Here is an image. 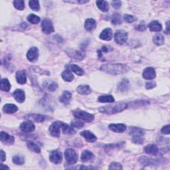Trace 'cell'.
<instances>
[{
  "label": "cell",
  "instance_id": "3957f363",
  "mask_svg": "<svg viewBox=\"0 0 170 170\" xmlns=\"http://www.w3.org/2000/svg\"><path fill=\"white\" fill-rule=\"evenodd\" d=\"M130 134L132 136V141L135 143H139L141 144L143 142L142 136L144 135V131L141 128L133 127L132 128L130 131Z\"/></svg>",
  "mask_w": 170,
  "mask_h": 170
},
{
  "label": "cell",
  "instance_id": "7c38bea8",
  "mask_svg": "<svg viewBox=\"0 0 170 170\" xmlns=\"http://www.w3.org/2000/svg\"><path fill=\"white\" fill-rule=\"evenodd\" d=\"M20 129L23 132L25 133H29V132H32L35 130V125L31 121H27V122H24L20 126Z\"/></svg>",
  "mask_w": 170,
  "mask_h": 170
},
{
  "label": "cell",
  "instance_id": "c3c4849f",
  "mask_svg": "<svg viewBox=\"0 0 170 170\" xmlns=\"http://www.w3.org/2000/svg\"><path fill=\"white\" fill-rule=\"evenodd\" d=\"M156 83L154 82H147L146 85V89H152L153 88H154L155 86H156Z\"/></svg>",
  "mask_w": 170,
  "mask_h": 170
},
{
  "label": "cell",
  "instance_id": "681fc988",
  "mask_svg": "<svg viewBox=\"0 0 170 170\" xmlns=\"http://www.w3.org/2000/svg\"><path fill=\"white\" fill-rule=\"evenodd\" d=\"M67 3H78V4H83V3H88L89 1H85V0H78V1H65Z\"/></svg>",
  "mask_w": 170,
  "mask_h": 170
},
{
  "label": "cell",
  "instance_id": "ac0fdd59",
  "mask_svg": "<svg viewBox=\"0 0 170 170\" xmlns=\"http://www.w3.org/2000/svg\"><path fill=\"white\" fill-rule=\"evenodd\" d=\"M16 80L19 84L24 85L27 82V76L24 71H18L16 73Z\"/></svg>",
  "mask_w": 170,
  "mask_h": 170
},
{
  "label": "cell",
  "instance_id": "1f68e13d",
  "mask_svg": "<svg viewBox=\"0 0 170 170\" xmlns=\"http://www.w3.org/2000/svg\"><path fill=\"white\" fill-rule=\"evenodd\" d=\"M99 102L102 103H114V99L111 95H102L99 97Z\"/></svg>",
  "mask_w": 170,
  "mask_h": 170
},
{
  "label": "cell",
  "instance_id": "f5cc1de1",
  "mask_svg": "<svg viewBox=\"0 0 170 170\" xmlns=\"http://www.w3.org/2000/svg\"><path fill=\"white\" fill-rule=\"evenodd\" d=\"M0 169H9V168H8L6 165H4L3 164H1V166H0Z\"/></svg>",
  "mask_w": 170,
  "mask_h": 170
},
{
  "label": "cell",
  "instance_id": "6da1fadb",
  "mask_svg": "<svg viewBox=\"0 0 170 170\" xmlns=\"http://www.w3.org/2000/svg\"><path fill=\"white\" fill-rule=\"evenodd\" d=\"M100 69L106 73L118 75L127 73L130 70V68L126 65L122 63H108L102 65Z\"/></svg>",
  "mask_w": 170,
  "mask_h": 170
},
{
  "label": "cell",
  "instance_id": "ba28073f",
  "mask_svg": "<svg viewBox=\"0 0 170 170\" xmlns=\"http://www.w3.org/2000/svg\"><path fill=\"white\" fill-rule=\"evenodd\" d=\"M63 123L60 122V121H56V122H55L51 124L49 128V131L52 136L59 137L60 129L63 126Z\"/></svg>",
  "mask_w": 170,
  "mask_h": 170
},
{
  "label": "cell",
  "instance_id": "836d02e7",
  "mask_svg": "<svg viewBox=\"0 0 170 170\" xmlns=\"http://www.w3.org/2000/svg\"><path fill=\"white\" fill-rule=\"evenodd\" d=\"M63 134H67V135H72L75 134V131L73 129V128L69 126L67 124L64 123L63 124Z\"/></svg>",
  "mask_w": 170,
  "mask_h": 170
},
{
  "label": "cell",
  "instance_id": "4fadbf2b",
  "mask_svg": "<svg viewBox=\"0 0 170 170\" xmlns=\"http://www.w3.org/2000/svg\"><path fill=\"white\" fill-rule=\"evenodd\" d=\"M67 53L69 55L70 57L76 60H82L85 57V54L83 52H81L76 50H69L67 51Z\"/></svg>",
  "mask_w": 170,
  "mask_h": 170
},
{
  "label": "cell",
  "instance_id": "8fae6325",
  "mask_svg": "<svg viewBox=\"0 0 170 170\" xmlns=\"http://www.w3.org/2000/svg\"><path fill=\"white\" fill-rule=\"evenodd\" d=\"M0 139L2 143L6 145H12L15 142V138L12 136L9 135L6 132H2L1 136H0Z\"/></svg>",
  "mask_w": 170,
  "mask_h": 170
},
{
  "label": "cell",
  "instance_id": "d4e9b609",
  "mask_svg": "<svg viewBox=\"0 0 170 170\" xmlns=\"http://www.w3.org/2000/svg\"><path fill=\"white\" fill-rule=\"evenodd\" d=\"M130 83L127 79H123L118 85V90L120 92H126L129 89Z\"/></svg>",
  "mask_w": 170,
  "mask_h": 170
},
{
  "label": "cell",
  "instance_id": "f35d334b",
  "mask_svg": "<svg viewBox=\"0 0 170 170\" xmlns=\"http://www.w3.org/2000/svg\"><path fill=\"white\" fill-rule=\"evenodd\" d=\"M29 5L30 8L32 10L38 11L40 9V5H39V2L38 1H29Z\"/></svg>",
  "mask_w": 170,
  "mask_h": 170
},
{
  "label": "cell",
  "instance_id": "5b68a950",
  "mask_svg": "<svg viewBox=\"0 0 170 170\" xmlns=\"http://www.w3.org/2000/svg\"><path fill=\"white\" fill-rule=\"evenodd\" d=\"M65 157L69 164H74L78 161V154L73 149H67L65 152Z\"/></svg>",
  "mask_w": 170,
  "mask_h": 170
},
{
  "label": "cell",
  "instance_id": "9c48e42d",
  "mask_svg": "<svg viewBox=\"0 0 170 170\" xmlns=\"http://www.w3.org/2000/svg\"><path fill=\"white\" fill-rule=\"evenodd\" d=\"M49 160L52 163L58 164L61 163L63 160L62 154L60 153L58 150H53L50 153Z\"/></svg>",
  "mask_w": 170,
  "mask_h": 170
},
{
  "label": "cell",
  "instance_id": "e575fe53",
  "mask_svg": "<svg viewBox=\"0 0 170 170\" xmlns=\"http://www.w3.org/2000/svg\"><path fill=\"white\" fill-rule=\"evenodd\" d=\"M153 41L157 46H160L164 43V38L161 34H157L154 37Z\"/></svg>",
  "mask_w": 170,
  "mask_h": 170
},
{
  "label": "cell",
  "instance_id": "cb8c5ba5",
  "mask_svg": "<svg viewBox=\"0 0 170 170\" xmlns=\"http://www.w3.org/2000/svg\"><path fill=\"white\" fill-rule=\"evenodd\" d=\"M67 68L68 70L74 72V73H76L78 76H82V75L84 74V71L81 67H79L76 65H68L67 66Z\"/></svg>",
  "mask_w": 170,
  "mask_h": 170
},
{
  "label": "cell",
  "instance_id": "4dcf8cb0",
  "mask_svg": "<svg viewBox=\"0 0 170 170\" xmlns=\"http://www.w3.org/2000/svg\"><path fill=\"white\" fill-rule=\"evenodd\" d=\"M96 5L99 9L103 12H107L109 9V5L107 2L106 1H97Z\"/></svg>",
  "mask_w": 170,
  "mask_h": 170
},
{
  "label": "cell",
  "instance_id": "bcb514c9",
  "mask_svg": "<svg viewBox=\"0 0 170 170\" xmlns=\"http://www.w3.org/2000/svg\"><path fill=\"white\" fill-rule=\"evenodd\" d=\"M112 5L116 9H118L121 7V2L120 1H112Z\"/></svg>",
  "mask_w": 170,
  "mask_h": 170
},
{
  "label": "cell",
  "instance_id": "603a6c76",
  "mask_svg": "<svg viewBox=\"0 0 170 170\" xmlns=\"http://www.w3.org/2000/svg\"><path fill=\"white\" fill-rule=\"evenodd\" d=\"M18 110L17 106L13 104H7L3 108V110L7 114H13Z\"/></svg>",
  "mask_w": 170,
  "mask_h": 170
},
{
  "label": "cell",
  "instance_id": "52a82bcc",
  "mask_svg": "<svg viewBox=\"0 0 170 170\" xmlns=\"http://www.w3.org/2000/svg\"><path fill=\"white\" fill-rule=\"evenodd\" d=\"M41 26H42V31L45 34L49 35L54 31L53 25L52 24V21L49 19L43 20L42 24H41Z\"/></svg>",
  "mask_w": 170,
  "mask_h": 170
},
{
  "label": "cell",
  "instance_id": "74e56055",
  "mask_svg": "<svg viewBox=\"0 0 170 170\" xmlns=\"http://www.w3.org/2000/svg\"><path fill=\"white\" fill-rule=\"evenodd\" d=\"M40 18L34 14H30L27 17V21L31 23L32 24H37L40 21Z\"/></svg>",
  "mask_w": 170,
  "mask_h": 170
},
{
  "label": "cell",
  "instance_id": "277c9868",
  "mask_svg": "<svg viewBox=\"0 0 170 170\" xmlns=\"http://www.w3.org/2000/svg\"><path fill=\"white\" fill-rule=\"evenodd\" d=\"M73 115L76 117L77 118L87 122H91L94 119V116L92 114L85 111L78 110V109L73 112Z\"/></svg>",
  "mask_w": 170,
  "mask_h": 170
},
{
  "label": "cell",
  "instance_id": "e0dca14e",
  "mask_svg": "<svg viewBox=\"0 0 170 170\" xmlns=\"http://www.w3.org/2000/svg\"><path fill=\"white\" fill-rule=\"evenodd\" d=\"M112 30L110 28H107L103 30L100 35V38L104 41H110L112 38Z\"/></svg>",
  "mask_w": 170,
  "mask_h": 170
},
{
  "label": "cell",
  "instance_id": "8d00e7d4",
  "mask_svg": "<svg viewBox=\"0 0 170 170\" xmlns=\"http://www.w3.org/2000/svg\"><path fill=\"white\" fill-rule=\"evenodd\" d=\"M27 145L28 148L30 150H31V151H33V152H35V153H40L41 149L38 146V145L36 144L35 143H34L33 142H27Z\"/></svg>",
  "mask_w": 170,
  "mask_h": 170
},
{
  "label": "cell",
  "instance_id": "5bb4252c",
  "mask_svg": "<svg viewBox=\"0 0 170 170\" xmlns=\"http://www.w3.org/2000/svg\"><path fill=\"white\" fill-rule=\"evenodd\" d=\"M39 56V50L37 47H32L30 49L27 53V58L29 61H34L38 58Z\"/></svg>",
  "mask_w": 170,
  "mask_h": 170
},
{
  "label": "cell",
  "instance_id": "db71d44e",
  "mask_svg": "<svg viewBox=\"0 0 170 170\" xmlns=\"http://www.w3.org/2000/svg\"><path fill=\"white\" fill-rule=\"evenodd\" d=\"M166 29H167V33L168 34L169 32V21L167 22V24H166Z\"/></svg>",
  "mask_w": 170,
  "mask_h": 170
},
{
  "label": "cell",
  "instance_id": "ffe728a7",
  "mask_svg": "<svg viewBox=\"0 0 170 170\" xmlns=\"http://www.w3.org/2000/svg\"><path fill=\"white\" fill-rule=\"evenodd\" d=\"M148 27L151 31L159 32L162 29V25L157 21H152L148 25Z\"/></svg>",
  "mask_w": 170,
  "mask_h": 170
},
{
  "label": "cell",
  "instance_id": "7a4b0ae2",
  "mask_svg": "<svg viewBox=\"0 0 170 170\" xmlns=\"http://www.w3.org/2000/svg\"><path fill=\"white\" fill-rule=\"evenodd\" d=\"M128 105L126 103H119L104 106L103 107L100 108L99 110L100 112L104 113V114H114L124 110L128 108Z\"/></svg>",
  "mask_w": 170,
  "mask_h": 170
},
{
  "label": "cell",
  "instance_id": "2e32d148",
  "mask_svg": "<svg viewBox=\"0 0 170 170\" xmlns=\"http://www.w3.org/2000/svg\"><path fill=\"white\" fill-rule=\"evenodd\" d=\"M13 95L14 99H16V101H17L18 103H22L25 101V94L24 90L21 89H17L16 90H15L13 93Z\"/></svg>",
  "mask_w": 170,
  "mask_h": 170
},
{
  "label": "cell",
  "instance_id": "44dd1931",
  "mask_svg": "<svg viewBox=\"0 0 170 170\" xmlns=\"http://www.w3.org/2000/svg\"><path fill=\"white\" fill-rule=\"evenodd\" d=\"M85 27L87 31H92L96 27V22L93 19H87L85 23Z\"/></svg>",
  "mask_w": 170,
  "mask_h": 170
},
{
  "label": "cell",
  "instance_id": "f6af8a7d",
  "mask_svg": "<svg viewBox=\"0 0 170 170\" xmlns=\"http://www.w3.org/2000/svg\"><path fill=\"white\" fill-rule=\"evenodd\" d=\"M122 166L119 163L117 162H113L110 166H109V169H122Z\"/></svg>",
  "mask_w": 170,
  "mask_h": 170
},
{
  "label": "cell",
  "instance_id": "30bf717a",
  "mask_svg": "<svg viewBox=\"0 0 170 170\" xmlns=\"http://www.w3.org/2000/svg\"><path fill=\"white\" fill-rule=\"evenodd\" d=\"M156 71L152 67H148L143 71V77L146 80H152L156 78Z\"/></svg>",
  "mask_w": 170,
  "mask_h": 170
},
{
  "label": "cell",
  "instance_id": "d6986e66",
  "mask_svg": "<svg viewBox=\"0 0 170 170\" xmlns=\"http://www.w3.org/2000/svg\"><path fill=\"white\" fill-rule=\"evenodd\" d=\"M81 135L82 136L84 137L89 142H94L96 140V136H94L92 132H90V131H83L81 133Z\"/></svg>",
  "mask_w": 170,
  "mask_h": 170
},
{
  "label": "cell",
  "instance_id": "4316f807",
  "mask_svg": "<svg viewBox=\"0 0 170 170\" xmlns=\"http://www.w3.org/2000/svg\"><path fill=\"white\" fill-rule=\"evenodd\" d=\"M72 97V94L69 91H67V90H65L64 91L62 96H60V103H62L65 104H67L68 103H69V101L71 99Z\"/></svg>",
  "mask_w": 170,
  "mask_h": 170
},
{
  "label": "cell",
  "instance_id": "816d5d0a",
  "mask_svg": "<svg viewBox=\"0 0 170 170\" xmlns=\"http://www.w3.org/2000/svg\"><path fill=\"white\" fill-rule=\"evenodd\" d=\"M5 158H6V156H5V154L4 152H3V150H1V161H2V162L4 161L5 160Z\"/></svg>",
  "mask_w": 170,
  "mask_h": 170
},
{
  "label": "cell",
  "instance_id": "7dc6e473",
  "mask_svg": "<svg viewBox=\"0 0 170 170\" xmlns=\"http://www.w3.org/2000/svg\"><path fill=\"white\" fill-rule=\"evenodd\" d=\"M161 132L164 134H169V125H167L162 128Z\"/></svg>",
  "mask_w": 170,
  "mask_h": 170
},
{
  "label": "cell",
  "instance_id": "f907efd6",
  "mask_svg": "<svg viewBox=\"0 0 170 170\" xmlns=\"http://www.w3.org/2000/svg\"><path fill=\"white\" fill-rule=\"evenodd\" d=\"M136 29L137 30H138V31H145L146 27V26L144 25V24H140V25H138L136 27Z\"/></svg>",
  "mask_w": 170,
  "mask_h": 170
},
{
  "label": "cell",
  "instance_id": "9a60e30c",
  "mask_svg": "<svg viewBox=\"0 0 170 170\" xmlns=\"http://www.w3.org/2000/svg\"><path fill=\"white\" fill-rule=\"evenodd\" d=\"M109 129L116 133H122L126 130V126L122 124H112L109 125Z\"/></svg>",
  "mask_w": 170,
  "mask_h": 170
},
{
  "label": "cell",
  "instance_id": "f546056e",
  "mask_svg": "<svg viewBox=\"0 0 170 170\" xmlns=\"http://www.w3.org/2000/svg\"><path fill=\"white\" fill-rule=\"evenodd\" d=\"M0 89L3 91L8 92L11 89V85L7 78H3L0 83Z\"/></svg>",
  "mask_w": 170,
  "mask_h": 170
},
{
  "label": "cell",
  "instance_id": "ab89813d",
  "mask_svg": "<svg viewBox=\"0 0 170 170\" xmlns=\"http://www.w3.org/2000/svg\"><path fill=\"white\" fill-rule=\"evenodd\" d=\"M13 5L18 10H23L25 7V2L24 1H18L16 0L13 2Z\"/></svg>",
  "mask_w": 170,
  "mask_h": 170
},
{
  "label": "cell",
  "instance_id": "7bdbcfd3",
  "mask_svg": "<svg viewBox=\"0 0 170 170\" xmlns=\"http://www.w3.org/2000/svg\"><path fill=\"white\" fill-rule=\"evenodd\" d=\"M58 87V85L56 84L55 82H47V88L49 89L50 91H54Z\"/></svg>",
  "mask_w": 170,
  "mask_h": 170
},
{
  "label": "cell",
  "instance_id": "83f0119b",
  "mask_svg": "<svg viewBox=\"0 0 170 170\" xmlns=\"http://www.w3.org/2000/svg\"><path fill=\"white\" fill-rule=\"evenodd\" d=\"M94 154L89 150H85L81 155V160L84 162L89 161L93 159Z\"/></svg>",
  "mask_w": 170,
  "mask_h": 170
},
{
  "label": "cell",
  "instance_id": "8992f818",
  "mask_svg": "<svg viewBox=\"0 0 170 170\" xmlns=\"http://www.w3.org/2000/svg\"><path fill=\"white\" fill-rule=\"evenodd\" d=\"M128 33L124 30H118L114 35V39L116 43L123 45L128 39Z\"/></svg>",
  "mask_w": 170,
  "mask_h": 170
},
{
  "label": "cell",
  "instance_id": "7402d4cb",
  "mask_svg": "<svg viewBox=\"0 0 170 170\" xmlns=\"http://www.w3.org/2000/svg\"><path fill=\"white\" fill-rule=\"evenodd\" d=\"M77 92L82 95H86L91 92V89L88 85H80L77 89Z\"/></svg>",
  "mask_w": 170,
  "mask_h": 170
},
{
  "label": "cell",
  "instance_id": "60d3db41",
  "mask_svg": "<svg viewBox=\"0 0 170 170\" xmlns=\"http://www.w3.org/2000/svg\"><path fill=\"white\" fill-rule=\"evenodd\" d=\"M84 125H85L84 122H82V121H81V120H78L72 121V122H71V126L73 128H82L83 126H84Z\"/></svg>",
  "mask_w": 170,
  "mask_h": 170
},
{
  "label": "cell",
  "instance_id": "f1b7e54d",
  "mask_svg": "<svg viewBox=\"0 0 170 170\" xmlns=\"http://www.w3.org/2000/svg\"><path fill=\"white\" fill-rule=\"evenodd\" d=\"M27 118L30 120H33L36 122H43L45 120V117L41 114H30L28 115Z\"/></svg>",
  "mask_w": 170,
  "mask_h": 170
},
{
  "label": "cell",
  "instance_id": "484cf974",
  "mask_svg": "<svg viewBox=\"0 0 170 170\" xmlns=\"http://www.w3.org/2000/svg\"><path fill=\"white\" fill-rule=\"evenodd\" d=\"M144 151L146 154L156 156V155L158 153V148L156 145L150 144L145 147Z\"/></svg>",
  "mask_w": 170,
  "mask_h": 170
},
{
  "label": "cell",
  "instance_id": "b9f144b4",
  "mask_svg": "<svg viewBox=\"0 0 170 170\" xmlns=\"http://www.w3.org/2000/svg\"><path fill=\"white\" fill-rule=\"evenodd\" d=\"M112 24L114 25H118L122 24V20L119 15H114L112 18Z\"/></svg>",
  "mask_w": 170,
  "mask_h": 170
},
{
  "label": "cell",
  "instance_id": "d590c367",
  "mask_svg": "<svg viewBox=\"0 0 170 170\" xmlns=\"http://www.w3.org/2000/svg\"><path fill=\"white\" fill-rule=\"evenodd\" d=\"M12 161L13 164L16 165H23L25 162V159L24 157L21 155H16L13 157Z\"/></svg>",
  "mask_w": 170,
  "mask_h": 170
},
{
  "label": "cell",
  "instance_id": "d6a6232c",
  "mask_svg": "<svg viewBox=\"0 0 170 170\" xmlns=\"http://www.w3.org/2000/svg\"><path fill=\"white\" fill-rule=\"evenodd\" d=\"M62 78L67 82H71L74 79V75L71 71L66 70L62 73Z\"/></svg>",
  "mask_w": 170,
  "mask_h": 170
},
{
  "label": "cell",
  "instance_id": "ee69618b",
  "mask_svg": "<svg viewBox=\"0 0 170 170\" xmlns=\"http://www.w3.org/2000/svg\"><path fill=\"white\" fill-rule=\"evenodd\" d=\"M124 20L128 23H132L136 20V18L133 16H131V15L126 14V15H124Z\"/></svg>",
  "mask_w": 170,
  "mask_h": 170
}]
</instances>
